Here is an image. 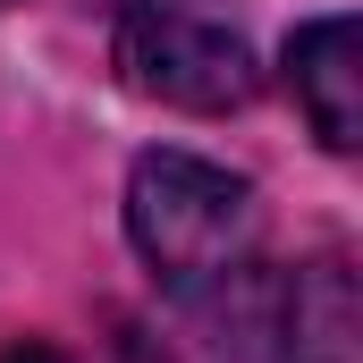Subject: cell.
Returning a JSON list of instances; mask_svg holds the SVG:
<instances>
[{
	"mask_svg": "<svg viewBox=\"0 0 363 363\" xmlns=\"http://www.w3.org/2000/svg\"><path fill=\"white\" fill-rule=\"evenodd\" d=\"M0 363H68V355L43 347V338H17V347H0Z\"/></svg>",
	"mask_w": 363,
	"mask_h": 363,
	"instance_id": "5",
	"label": "cell"
},
{
	"mask_svg": "<svg viewBox=\"0 0 363 363\" xmlns=\"http://www.w3.org/2000/svg\"><path fill=\"white\" fill-rule=\"evenodd\" d=\"M245 363H355V271L347 254H313L296 271H245L220 287Z\"/></svg>",
	"mask_w": 363,
	"mask_h": 363,
	"instance_id": "3",
	"label": "cell"
},
{
	"mask_svg": "<svg viewBox=\"0 0 363 363\" xmlns=\"http://www.w3.org/2000/svg\"><path fill=\"white\" fill-rule=\"evenodd\" d=\"M287 85H296L313 135L330 152H355L363 144V34H355V17H313L287 43Z\"/></svg>",
	"mask_w": 363,
	"mask_h": 363,
	"instance_id": "4",
	"label": "cell"
},
{
	"mask_svg": "<svg viewBox=\"0 0 363 363\" xmlns=\"http://www.w3.org/2000/svg\"><path fill=\"white\" fill-rule=\"evenodd\" d=\"M127 237L169 296H220L262 245V203L220 161L144 152L127 178Z\"/></svg>",
	"mask_w": 363,
	"mask_h": 363,
	"instance_id": "1",
	"label": "cell"
},
{
	"mask_svg": "<svg viewBox=\"0 0 363 363\" xmlns=\"http://www.w3.org/2000/svg\"><path fill=\"white\" fill-rule=\"evenodd\" d=\"M118 68L135 93L178 101V110H245L254 101V51L211 0H127Z\"/></svg>",
	"mask_w": 363,
	"mask_h": 363,
	"instance_id": "2",
	"label": "cell"
}]
</instances>
